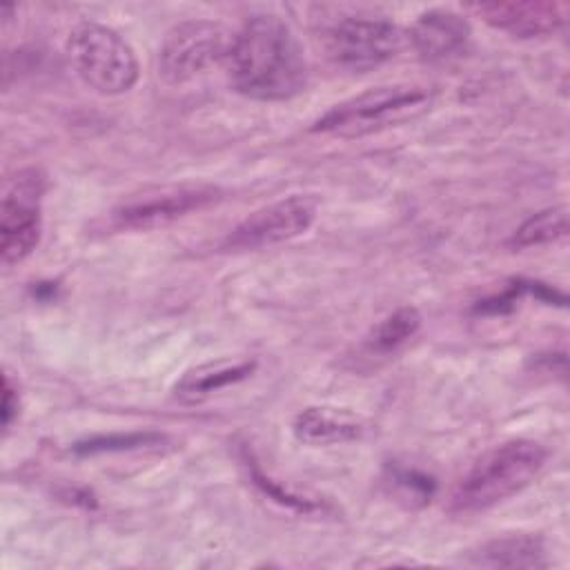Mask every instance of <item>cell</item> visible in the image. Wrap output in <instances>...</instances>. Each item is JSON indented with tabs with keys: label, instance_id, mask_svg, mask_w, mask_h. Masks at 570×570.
<instances>
[{
	"label": "cell",
	"instance_id": "obj_18",
	"mask_svg": "<svg viewBox=\"0 0 570 570\" xmlns=\"http://www.w3.org/2000/svg\"><path fill=\"white\" fill-rule=\"evenodd\" d=\"M240 461H243V465L247 468V474H249L252 483H254L267 499H272L274 503H278V505H283V508H287V510H294V512H298V514H323V512H327V508H330L327 503L316 501V499L305 497V494H298V492L285 488L283 483L269 479V476L261 470V465H258V461L254 459L252 450L243 448Z\"/></svg>",
	"mask_w": 570,
	"mask_h": 570
},
{
	"label": "cell",
	"instance_id": "obj_19",
	"mask_svg": "<svg viewBox=\"0 0 570 570\" xmlns=\"http://www.w3.org/2000/svg\"><path fill=\"white\" fill-rule=\"evenodd\" d=\"M385 483L390 492H394V497L410 508L425 505L436 492V481L416 468L387 465Z\"/></svg>",
	"mask_w": 570,
	"mask_h": 570
},
{
	"label": "cell",
	"instance_id": "obj_16",
	"mask_svg": "<svg viewBox=\"0 0 570 570\" xmlns=\"http://www.w3.org/2000/svg\"><path fill=\"white\" fill-rule=\"evenodd\" d=\"M167 443V436L154 430L145 432H111V434H94L80 439L71 445L76 456H98V454H118V452H142V450H160Z\"/></svg>",
	"mask_w": 570,
	"mask_h": 570
},
{
	"label": "cell",
	"instance_id": "obj_4",
	"mask_svg": "<svg viewBox=\"0 0 570 570\" xmlns=\"http://www.w3.org/2000/svg\"><path fill=\"white\" fill-rule=\"evenodd\" d=\"M69 60L80 80L102 96H120L134 89L140 76L131 45L111 27L80 22L67 40Z\"/></svg>",
	"mask_w": 570,
	"mask_h": 570
},
{
	"label": "cell",
	"instance_id": "obj_3",
	"mask_svg": "<svg viewBox=\"0 0 570 570\" xmlns=\"http://www.w3.org/2000/svg\"><path fill=\"white\" fill-rule=\"evenodd\" d=\"M432 105V91L419 85H385L352 96L332 109H327L312 131L330 134L338 138H361L383 131L387 127L403 125Z\"/></svg>",
	"mask_w": 570,
	"mask_h": 570
},
{
	"label": "cell",
	"instance_id": "obj_8",
	"mask_svg": "<svg viewBox=\"0 0 570 570\" xmlns=\"http://www.w3.org/2000/svg\"><path fill=\"white\" fill-rule=\"evenodd\" d=\"M316 198L292 194L245 216L223 240L227 252H254L305 234L316 220Z\"/></svg>",
	"mask_w": 570,
	"mask_h": 570
},
{
	"label": "cell",
	"instance_id": "obj_20",
	"mask_svg": "<svg viewBox=\"0 0 570 570\" xmlns=\"http://www.w3.org/2000/svg\"><path fill=\"white\" fill-rule=\"evenodd\" d=\"M2 428L9 430L13 425V421L18 419V412H20V394H18V387L13 385L11 376L4 374L2 376Z\"/></svg>",
	"mask_w": 570,
	"mask_h": 570
},
{
	"label": "cell",
	"instance_id": "obj_5",
	"mask_svg": "<svg viewBox=\"0 0 570 570\" xmlns=\"http://www.w3.org/2000/svg\"><path fill=\"white\" fill-rule=\"evenodd\" d=\"M234 33L220 22L196 18L174 24L158 49V73L167 85H185L225 62Z\"/></svg>",
	"mask_w": 570,
	"mask_h": 570
},
{
	"label": "cell",
	"instance_id": "obj_14",
	"mask_svg": "<svg viewBox=\"0 0 570 570\" xmlns=\"http://www.w3.org/2000/svg\"><path fill=\"white\" fill-rule=\"evenodd\" d=\"M472 561L488 568H546V541L539 534H505L485 541Z\"/></svg>",
	"mask_w": 570,
	"mask_h": 570
},
{
	"label": "cell",
	"instance_id": "obj_7",
	"mask_svg": "<svg viewBox=\"0 0 570 570\" xmlns=\"http://www.w3.org/2000/svg\"><path fill=\"white\" fill-rule=\"evenodd\" d=\"M223 200V189L207 183L169 185L125 198L109 214L114 229L151 232L167 227L194 212H203Z\"/></svg>",
	"mask_w": 570,
	"mask_h": 570
},
{
	"label": "cell",
	"instance_id": "obj_9",
	"mask_svg": "<svg viewBox=\"0 0 570 570\" xmlns=\"http://www.w3.org/2000/svg\"><path fill=\"white\" fill-rule=\"evenodd\" d=\"M42 178L36 171H20L4 185L0 203V258L2 265H18L40 243Z\"/></svg>",
	"mask_w": 570,
	"mask_h": 570
},
{
	"label": "cell",
	"instance_id": "obj_17",
	"mask_svg": "<svg viewBox=\"0 0 570 570\" xmlns=\"http://www.w3.org/2000/svg\"><path fill=\"white\" fill-rule=\"evenodd\" d=\"M568 234V212L566 207H548L530 218H525L508 238L512 249H528L557 243Z\"/></svg>",
	"mask_w": 570,
	"mask_h": 570
},
{
	"label": "cell",
	"instance_id": "obj_11",
	"mask_svg": "<svg viewBox=\"0 0 570 570\" xmlns=\"http://www.w3.org/2000/svg\"><path fill=\"white\" fill-rule=\"evenodd\" d=\"M407 38L421 60L448 62L468 51L472 27L452 9H428L414 20Z\"/></svg>",
	"mask_w": 570,
	"mask_h": 570
},
{
	"label": "cell",
	"instance_id": "obj_12",
	"mask_svg": "<svg viewBox=\"0 0 570 570\" xmlns=\"http://www.w3.org/2000/svg\"><path fill=\"white\" fill-rule=\"evenodd\" d=\"M294 436L307 445H338L358 441L365 434V423L338 407H305L294 419Z\"/></svg>",
	"mask_w": 570,
	"mask_h": 570
},
{
	"label": "cell",
	"instance_id": "obj_10",
	"mask_svg": "<svg viewBox=\"0 0 570 570\" xmlns=\"http://www.w3.org/2000/svg\"><path fill=\"white\" fill-rule=\"evenodd\" d=\"M468 9L474 11L485 24L521 40L554 36L566 27L568 20V4L557 0H492L470 4Z\"/></svg>",
	"mask_w": 570,
	"mask_h": 570
},
{
	"label": "cell",
	"instance_id": "obj_6",
	"mask_svg": "<svg viewBox=\"0 0 570 570\" xmlns=\"http://www.w3.org/2000/svg\"><path fill=\"white\" fill-rule=\"evenodd\" d=\"M403 31L385 18L350 16L332 24L325 33V51L334 67L365 73L372 71L403 49Z\"/></svg>",
	"mask_w": 570,
	"mask_h": 570
},
{
	"label": "cell",
	"instance_id": "obj_13",
	"mask_svg": "<svg viewBox=\"0 0 570 570\" xmlns=\"http://www.w3.org/2000/svg\"><path fill=\"white\" fill-rule=\"evenodd\" d=\"M254 370H256L254 358H238V361L223 358L216 363H203L187 370L178 379V383L174 385V394L178 401L189 405L203 403L212 394L249 379Z\"/></svg>",
	"mask_w": 570,
	"mask_h": 570
},
{
	"label": "cell",
	"instance_id": "obj_2",
	"mask_svg": "<svg viewBox=\"0 0 570 570\" xmlns=\"http://www.w3.org/2000/svg\"><path fill=\"white\" fill-rule=\"evenodd\" d=\"M548 461V450L532 439H512L481 454L456 483L450 510L479 514L528 488Z\"/></svg>",
	"mask_w": 570,
	"mask_h": 570
},
{
	"label": "cell",
	"instance_id": "obj_1",
	"mask_svg": "<svg viewBox=\"0 0 570 570\" xmlns=\"http://www.w3.org/2000/svg\"><path fill=\"white\" fill-rule=\"evenodd\" d=\"M232 87L258 102H283L307 85V58L294 29L276 13H256L234 33L227 58Z\"/></svg>",
	"mask_w": 570,
	"mask_h": 570
},
{
	"label": "cell",
	"instance_id": "obj_15",
	"mask_svg": "<svg viewBox=\"0 0 570 570\" xmlns=\"http://www.w3.org/2000/svg\"><path fill=\"white\" fill-rule=\"evenodd\" d=\"M421 312L412 305H403L381 318L365 336V347L372 354H392L421 330Z\"/></svg>",
	"mask_w": 570,
	"mask_h": 570
}]
</instances>
